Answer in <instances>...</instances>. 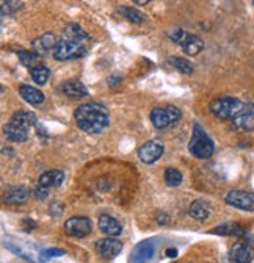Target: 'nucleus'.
Listing matches in <instances>:
<instances>
[{"label":"nucleus","instance_id":"nucleus-33","mask_svg":"<svg viewBox=\"0 0 254 263\" xmlns=\"http://www.w3.org/2000/svg\"><path fill=\"white\" fill-rule=\"evenodd\" d=\"M134 2L137 4V5H148L151 0H134Z\"/></svg>","mask_w":254,"mask_h":263},{"label":"nucleus","instance_id":"nucleus-27","mask_svg":"<svg viewBox=\"0 0 254 263\" xmlns=\"http://www.w3.org/2000/svg\"><path fill=\"white\" fill-rule=\"evenodd\" d=\"M19 60L24 66H27V68H35V66H38V55L35 52H28V50H21L19 53Z\"/></svg>","mask_w":254,"mask_h":263},{"label":"nucleus","instance_id":"nucleus-28","mask_svg":"<svg viewBox=\"0 0 254 263\" xmlns=\"http://www.w3.org/2000/svg\"><path fill=\"white\" fill-rule=\"evenodd\" d=\"M164 177H165L167 185H170V186H179L180 182H182V174L176 168H168L165 171V176Z\"/></svg>","mask_w":254,"mask_h":263},{"label":"nucleus","instance_id":"nucleus-31","mask_svg":"<svg viewBox=\"0 0 254 263\" xmlns=\"http://www.w3.org/2000/svg\"><path fill=\"white\" fill-rule=\"evenodd\" d=\"M47 193H49V188H46V186H41V185H38L35 190H33V194H35V197H38V199H46L47 197Z\"/></svg>","mask_w":254,"mask_h":263},{"label":"nucleus","instance_id":"nucleus-12","mask_svg":"<svg viewBox=\"0 0 254 263\" xmlns=\"http://www.w3.org/2000/svg\"><path fill=\"white\" fill-rule=\"evenodd\" d=\"M232 124L240 132L254 130V104H245L243 108L232 118Z\"/></svg>","mask_w":254,"mask_h":263},{"label":"nucleus","instance_id":"nucleus-16","mask_svg":"<svg viewBox=\"0 0 254 263\" xmlns=\"http://www.w3.org/2000/svg\"><path fill=\"white\" fill-rule=\"evenodd\" d=\"M30 194H31V191L27 186H13V188H8L5 191L4 199L7 204L19 205V204H24L28 201Z\"/></svg>","mask_w":254,"mask_h":263},{"label":"nucleus","instance_id":"nucleus-20","mask_svg":"<svg viewBox=\"0 0 254 263\" xmlns=\"http://www.w3.org/2000/svg\"><path fill=\"white\" fill-rule=\"evenodd\" d=\"M19 92H21L24 101L28 102V104H31V105H38V104H43L44 102V94L40 89L30 86V85H22L19 88Z\"/></svg>","mask_w":254,"mask_h":263},{"label":"nucleus","instance_id":"nucleus-8","mask_svg":"<svg viewBox=\"0 0 254 263\" xmlns=\"http://www.w3.org/2000/svg\"><path fill=\"white\" fill-rule=\"evenodd\" d=\"M157 252V238H148L141 243H138L132 254H131V263H151Z\"/></svg>","mask_w":254,"mask_h":263},{"label":"nucleus","instance_id":"nucleus-15","mask_svg":"<svg viewBox=\"0 0 254 263\" xmlns=\"http://www.w3.org/2000/svg\"><path fill=\"white\" fill-rule=\"evenodd\" d=\"M231 260L234 263H251L254 260V248L246 243H237L231 249Z\"/></svg>","mask_w":254,"mask_h":263},{"label":"nucleus","instance_id":"nucleus-13","mask_svg":"<svg viewBox=\"0 0 254 263\" xmlns=\"http://www.w3.org/2000/svg\"><path fill=\"white\" fill-rule=\"evenodd\" d=\"M94 249H96V252L102 258H115L122 251V243L113 237H107V238L98 240L96 245H94Z\"/></svg>","mask_w":254,"mask_h":263},{"label":"nucleus","instance_id":"nucleus-4","mask_svg":"<svg viewBox=\"0 0 254 263\" xmlns=\"http://www.w3.org/2000/svg\"><path fill=\"white\" fill-rule=\"evenodd\" d=\"M85 53H86V43L69 40V38L63 36V40H60L57 43L52 55L58 61H66L71 58H82Z\"/></svg>","mask_w":254,"mask_h":263},{"label":"nucleus","instance_id":"nucleus-10","mask_svg":"<svg viewBox=\"0 0 254 263\" xmlns=\"http://www.w3.org/2000/svg\"><path fill=\"white\" fill-rule=\"evenodd\" d=\"M226 204L240 209V210H246V212H254V193H246V191H229L225 197Z\"/></svg>","mask_w":254,"mask_h":263},{"label":"nucleus","instance_id":"nucleus-25","mask_svg":"<svg viewBox=\"0 0 254 263\" xmlns=\"http://www.w3.org/2000/svg\"><path fill=\"white\" fill-rule=\"evenodd\" d=\"M119 13H121L127 21H129V22H134V24H143L144 19H146V16H144L140 10L134 8V7H121V8H119Z\"/></svg>","mask_w":254,"mask_h":263},{"label":"nucleus","instance_id":"nucleus-7","mask_svg":"<svg viewBox=\"0 0 254 263\" xmlns=\"http://www.w3.org/2000/svg\"><path fill=\"white\" fill-rule=\"evenodd\" d=\"M182 113L177 107L174 105H167V107H155L151 111V122L155 128H167L170 125H174L180 121Z\"/></svg>","mask_w":254,"mask_h":263},{"label":"nucleus","instance_id":"nucleus-5","mask_svg":"<svg viewBox=\"0 0 254 263\" xmlns=\"http://www.w3.org/2000/svg\"><path fill=\"white\" fill-rule=\"evenodd\" d=\"M243 105L245 104H242L237 97L221 96V97H216L210 104V111L220 119H232L243 108Z\"/></svg>","mask_w":254,"mask_h":263},{"label":"nucleus","instance_id":"nucleus-2","mask_svg":"<svg viewBox=\"0 0 254 263\" xmlns=\"http://www.w3.org/2000/svg\"><path fill=\"white\" fill-rule=\"evenodd\" d=\"M37 118L33 113L17 111L11 116L10 122L4 127L5 137L13 143H24L28 138V128L35 125Z\"/></svg>","mask_w":254,"mask_h":263},{"label":"nucleus","instance_id":"nucleus-18","mask_svg":"<svg viewBox=\"0 0 254 263\" xmlns=\"http://www.w3.org/2000/svg\"><path fill=\"white\" fill-rule=\"evenodd\" d=\"M61 91L63 94H66L71 99H82L88 96V89L83 86V83L77 82V80H68L61 85Z\"/></svg>","mask_w":254,"mask_h":263},{"label":"nucleus","instance_id":"nucleus-29","mask_svg":"<svg viewBox=\"0 0 254 263\" xmlns=\"http://www.w3.org/2000/svg\"><path fill=\"white\" fill-rule=\"evenodd\" d=\"M22 7V4L19 0H4L2 4V16H11L16 11H19Z\"/></svg>","mask_w":254,"mask_h":263},{"label":"nucleus","instance_id":"nucleus-6","mask_svg":"<svg viewBox=\"0 0 254 263\" xmlns=\"http://www.w3.org/2000/svg\"><path fill=\"white\" fill-rule=\"evenodd\" d=\"M168 36L176 44H179L187 55H198L204 49V41L199 36L192 35V33L185 30H173L168 33Z\"/></svg>","mask_w":254,"mask_h":263},{"label":"nucleus","instance_id":"nucleus-23","mask_svg":"<svg viewBox=\"0 0 254 263\" xmlns=\"http://www.w3.org/2000/svg\"><path fill=\"white\" fill-rule=\"evenodd\" d=\"M65 38L76 40V41H82V43L89 41V35H88V33L80 25H77V24L66 25V28H65Z\"/></svg>","mask_w":254,"mask_h":263},{"label":"nucleus","instance_id":"nucleus-26","mask_svg":"<svg viewBox=\"0 0 254 263\" xmlns=\"http://www.w3.org/2000/svg\"><path fill=\"white\" fill-rule=\"evenodd\" d=\"M170 63L174 66V68L179 71V72H182V74H193V69H195V66H193V63H190L187 58H184V57H173L171 60H170Z\"/></svg>","mask_w":254,"mask_h":263},{"label":"nucleus","instance_id":"nucleus-11","mask_svg":"<svg viewBox=\"0 0 254 263\" xmlns=\"http://www.w3.org/2000/svg\"><path fill=\"white\" fill-rule=\"evenodd\" d=\"M164 143L158 141V140H151V141H146L140 149H138V158L146 163V164H152L155 163L158 158L164 155Z\"/></svg>","mask_w":254,"mask_h":263},{"label":"nucleus","instance_id":"nucleus-9","mask_svg":"<svg viewBox=\"0 0 254 263\" xmlns=\"http://www.w3.org/2000/svg\"><path fill=\"white\" fill-rule=\"evenodd\" d=\"M93 229L91 221L86 216H72L69 219H66L65 222V230L66 234L76 238H83L86 237Z\"/></svg>","mask_w":254,"mask_h":263},{"label":"nucleus","instance_id":"nucleus-30","mask_svg":"<svg viewBox=\"0 0 254 263\" xmlns=\"http://www.w3.org/2000/svg\"><path fill=\"white\" fill-rule=\"evenodd\" d=\"M63 254H65V251H63V249H58V248H49V249L41 251L40 257H41V261H44V260H50V258L58 257V255H63Z\"/></svg>","mask_w":254,"mask_h":263},{"label":"nucleus","instance_id":"nucleus-34","mask_svg":"<svg viewBox=\"0 0 254 263\" xmlns=\"http://www.w3.org/2000/svg\"><path fill=\"white\" fill-rule=\"evenodd\" d=\"M252 4H254V2H252Z\"/></svg>","mask_w":254,"mask_h":263},{"label":"nucleus","instance_id":"nucleus-22","mask_svg":"<svg viewBox=\"0 0 254 263\" xmlns=\"http://www.w3.org/2000/svg\"><path fill=\"white\" fill-rule=\"evenodd\" d=\"M188 213H190V216H192L193 219L206 221V219L209 218V215H210V210H209V207H207L206 202H203V201H195V202H192V205H190Z\"/></svg>","mask_w":254,"mask_h":263},{"label":"nucleus","instance_id":"nucleus-32","mask_svg":"<svg viewBox=\"0 0 254 263\" xmlns=\"http://www.w3.org/2000/svg\"><path fill=\"white\" fill-rule=\"evenodd\" d=\"M165 254H167V257H170V258H174V257L177 255V251H176L174 248H173V249L170 248V249H167V252H165Z\"/></svg>","mask_w":254,"mask_h":263},{"label":"nucleus","instance_id":"nucleus-21","mask_svg":"<svg viewBox=\"0 0 254 263\" xmlns=\"http://www.w3.org/2000/svg\"><path fill=\"white\" fill-rule=\"evenodd\" d=\"M212 234L215 235H237V237H242L245 235V229L235 222H225V224H220L216 226L215 229L210 230Z\"/></svg>","mask_w":254,"mask_h":263},{"label":"nucleus","instance_id":"nucleus-3","mask_svg":"<svg viewBox=\"0 0 254 263\" xmlns=\"http://www.w3.org/2000/svg\"><path fill=\"white\" fill-rule=\"evenodd\" d=\"M188 149H190V154L201 160L212 157L215 151V144L212 138L206 134V130L199 124L193 125V134H192V140L188 143Z\"/></svg>","mask_w":254,"mask_h":263},{"label":"nucleus","instance_id":"nucleus-24","mask_svg":"<svg viewBox=\"0 0 254 263\" xmlns=\"http://www.w3.org/2000/svg\"><path fill=\"white\" fill-rule=\"evenodd\" d=\"M30 76L33 79V82H37L38 85H46L49 82V77H50V71L47 66H35V68L30 69Z\"/></svg>","mask_w":254,"mask_h":263},{"label":"nucleus","instance_id":"nucleus-17","mask_svg":"<svg viewBox=\"0 0 254 263\" xmlns=\"http://www.w3.org/2000/svg\"><path fill=\"white\" fill-rule=\"evenodd\" d=\"M98 226H99V230L104 234V235H107V237H118V235H121L122 234V227H121V224L113 218V216H108V215H102L101 218H99V222H98Z\"/></svg>","mask_w":254,"mask_h":263},{"label":"nucleus","instance_id":"nucleus-1","mask_svg":"<svg viewBox=\"0 0 254 263\" xmlns=\"http://www.w3.org/2000/svg\"><path fill=\"white\" fill-rule=\"evenodd\" d=\"M74 119L77 127L89 135L101 134L110 124V115L107 108L102 104L96 102H88L80 105L74 113Z\"/></svg>","mask_w":254,"mask_h":263},{"label":"nucleus","instance_id":"nucleus-14","mask_svg":"<svg viewBox=\"0 0 254 263\" xmlns=\"http://www.w3.org/2000/svg\"><path fill=\"white\" fill-rule=\"evenodd\" d=\"M57 38L53 33H46V35L37 38L33 43V52L38 55V57H47L49 53H53L55 50V46H57Z\"/></svg>","mask_w":254,"mask_h":263},{"label":"nucleus","instance_id":"nucleus-19","mask_svg":"<svg viewBox=\"0 0 254 263\" xmlns=\"http://www.w3.org/2000/svg\"><path fill=\"white\" fill-rule=\"evenodd\" d=\"M63 179H65V173L60 170H50L41 174L38 185L46 186V188H52V186H60Z\"/></svg>","mask_w":254,"mask_h":263}]
</instances>
